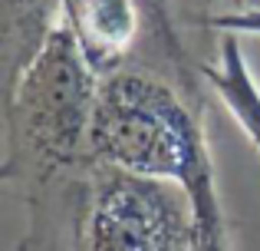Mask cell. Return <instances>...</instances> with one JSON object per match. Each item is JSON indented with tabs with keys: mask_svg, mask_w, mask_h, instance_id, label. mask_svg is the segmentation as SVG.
I'll use <instances>...</instances> for the list:
<instances>
[{
	"mask_svg": "<svg viewBox=\"0 0 260 251\" xmlns=\"http://www.w3.org/2000/svg\"><path fill=\"white\" fill-rule=\"evenodd\" d=\"M76 37L56 30L23 83L30 132L53 159H70L92 119V79Z\"/></svg>",
	"mask_w": 260,
	"mask_h": 251,
	"instance_id": "3957f363",
	"label": "cell"
},
{
	"mask_svg": "<svg viewBox=\"0 0 260 251\" xmlns=\"http://www.w3.org/2000/svg\"><path fill=\"white\" fill-rule=\"evenodd\" d=\"M231 7L234 10H254V7H260V0H231Z\"/></svg>",
	"mask_w": 260,
	"mask_h": 251,
	"instance_id": "52a82bcc",
	"label": "cell"
},
{
	"mask_svg": "<svg viewBox=\"0 0 260 251\" xmlns=\"http://www.w3.org/2000/svg\"><path fill=\"white\" fill-rule=\"evenodd\" d=\"M73 30L92 70H112L135 33L132 0H70Z\"/></svg>",
	"mask_w": 260,
	"mask_h": 251,
	"instance_id": "277c9868",
	"label": "cell"
},
{
	"mask_svg": "<svg viewBox=\"0 0 260 251\" xmlns=\"http://www.w3.org/2000/svg\"><path fill=\"white\" fill-rule=\"evenodd\" d=\"M201 73L217 90L231 119L241 126V132L260 152V86L250 76V66L244 60V50L237 43L234 30H224L221 37V66H204Z\"/></svg>",
	"mask_w": 260,
	"mask_h": 251,
	"instance_id": "5b68a950",
	"label": "cell"
},
{
	"mask_svg": "<svg viewBox=\"0 0 260 251\" xmlns=\"http://www.w3.org/2000/svg\"><path fill=\"white\" fill-rule=\"evenodd\" d=\"M89 146L102 162L184 185L194 208L198 248L228 245L204 129L161 79L109 73L92 103Z\"/></svg>",
	"mask_w": 260,
	"mask_h": 251,
	"instance_id": "6da1fadb",
	"label": "cell"
},
{
	"mask_svg": "<svg viewBox=\"0 0 260 251\" xmlns=\"http://www.w3.org/2000/svg\"><path fill=\"white\" fill-rule=\"evenodd\" d=\"M89 248L95 251H181L198 248V225L184 185L142 175L112 162L95 175L89 215Z\"/></svg>",
	"mask_w": 260,
	"mask_h": 251,
	"instance_id": "7a4b0ae2",
	"label": "cell"
},
{
	"mask_svg": "<svg viewBox=\"0 0 260 251\" xmlns=\"http://www.w3.org/2000/svg\"><path fill=\"white\" fill-rule=\"evenodd\" d=\"M217 30H234V33H257L260 37V7L254 10H231V13H214L208 20Z\"/></svg>",
	"mask_w": 260,
	"mask_h": 251,
	"instance_id": "8992f818",
	"label": "cell"
}]
</instances>
